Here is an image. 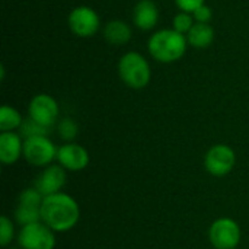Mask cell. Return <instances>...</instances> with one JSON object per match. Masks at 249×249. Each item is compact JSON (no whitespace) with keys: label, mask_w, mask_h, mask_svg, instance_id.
<instances>
[{"label":"cell","mask_w":249,"mask_h":249,"mask_svg":"<svg viewBox=\"0 0 249 249\" xmlns=\"http://www.w3.org/2000/svg\"><path fill=\"white\" fill-rule=\"evenodd\" d=\"M80 219V209L77 201L66 194L57 193L47 196L41 206V222H44L54 232H69Z\"/></svg>","instance_id":"obj_1"},{"label":"cell","mask_w":249,"mask_h":249,"mask_svg":"<svg viewBox=\"0 0 249 249\" xmlns=\"http://www.w3.org/2000/svg\"><path fill=\"white\" fill-rule=\"evenodd\" d=\"M187 36L174 28H163L153 32L147 39V51L150 57L159 63L171 64L184 57L187 53Z\"/></svg>","instance_id":"obj_2"},{"label":"cell","mask_w":249,"mask_h":249,"mask_svg":"<svg viewBox=\"0 0 249 249\" xmlns=\"http://www.w3.org/2000/svg\"><path fill=\"white\" fill-rule=\"evenodd\" d=\"M118 76L131 89H143L150 83L152 69L147 58L139 51H127L118 60Z\"/></svg>","instance_id":"obj_3"},{"label":"cell","mask_w":249,"mask_h":249,"mask_svg":"<svg viewBox=\"0 0 249 249\" xmlns=\"http://www.w3.org/2000/svg\"><path fill=\"white\" fill-rule=\"evenodd\" d=\"M55 232L44 222L22 226L18 233V244L22 249H54Z\"/></svg>","instance_id":"obj_4"},{"label":"cell","mask_w":249,"mask_h":249,"mask_svg":"<svg viewBox=\"0 0 249 249\" xmlns=\"http://www.w3.org/2000/svg\"><path fill=\"white\" fill-rule=\"evenodd\" d=\"M57 150L48 136H35L23 140V158L34 166H48L57 159Z\"/></svg>","instance_id":"obj_5"},{"label":"cell","mask_w":249,"mask_h":249,"mask_svg":"<svg viewBox=\"0 0 249 249\" xmlns=\"http://www.w3.org/2000/svg\"><path fill=\"white\" fill-rule=\"evenodd\" d=\"M70 31L79 38H90L98 34L101 28V18L90 6L74 7L67 18Z\"/></svg>","instance_id":"obj_6"},{"label":"cell","mask_w":249,"mask_h":249,"mask_svg":"<svg viewBox=\"0 0 249 249\" xmlns=\"http://www.w3.org/2000/svg\"><path fill=\"white\" fill-rule=\"evenodd\" d=\"M236 165V153L228 144H214L204 156L206 171L217 178L229 175Z\"/></svg>","instance_id":"obj_7"},{"label":"cell","mask_w":249,"mask_h":249,"mask_svg":"<svg viewBox=\"0 0 249 249\" xmlns=\"http://www.w3.org/2000/svg\"><path fill=\"white\" fill-rule=\"evenodd\" d=\"M210 244L216 249H235L241 242V228L231 217H220L209 229Z\"/></svg>","instance_id":"obj_8"},{"label":"cell","mask_w":249,"mask_h":249,"mask_svg":"<svg viewBox=\"0 0 249 249\" xmlns=\"http://www.w3.org/2000/svg\"><path fill=\"white\" fill-rule=\"evenodd\" d=\"M42 200L44 197L39 194V191L35 187L23 190L18 198V204L15 209V220L20 226L41 222Z\"/></svg>","instance_id":"obj_9"},{"label":"cell","mask_w":249,"mask_h":249,"mask_svg":"<svg viewBox=\"0 0 249 249\" xmlns=\"http://www.w3.org/2000/svg\"><path fill=\"white\" fill-rule=\"evenodd\" d=\"M58 114H60L58 102L55 101V98L47 93L35 95L28 107L29 118L47 128H51L57 123Z\"/></svg>","instance_id":"obj_10"},{"label":"cell","mask_w":249,"mask_h":249,"mask_svg":"<svg viewBox=\"0 0 249 249\" xmlns=\"http://www.w3.org/2000/svg\"><path fill=\"white\" fill-rule=\"evenodd\" d=\"M66 181L67 174L61 165H48L39 172V175L34 181V187L39 191L42 197H47L61 193L63 187L66 185Z\"/></svg>","instance_id":"obj_11"},{"label":"cell","mask_w":249,"mask_h":249,"mask_svg":"<svg viewBox=\"0 0 249 249\" xmlns=\"http://www.w3.org/2000/svg\"><path fill=\"white\" fill-rule=\"evenodd\" d=\"M57 160H58V165H61L66 171L79 172V171H83L89 165L90 158H89L88 150L83 146L71 142L58 147Z\"/></svg>","instance_id":"obj_12"},{"label":"cell","mask_w":249,"mask_h":249,"mask_svg":"<svg viewBox=\"0 0 249 249\" xmlns=\"http://www.w3.org/2000/svg\"><path fill=\"white\" fill-rule=\"evenodd\" d=\"M159 7L153 0H139L133 9V23L140 31H152L159 22Z\"/></svg>","instance_id":"obj_13"},{"label":"cell","mask_w":249,"mask_h":249,"mask_svg":"<svg viewBox=\"0 0 249 249\" xmlns=\"http://www.w3.org/2000/svg\"><path fill=\"white\" fill-rule=\"evenodd\" d=\"M23 156L22 136L15 131H4L0 134V160L4 165L16 163Z\"/></svg>","instance_id":"obj_14"},{"label":"cell","mask_w":249,"mask_h":249,"mask_svg":"<svg viewBox=\"0 0 249 249\" xmlns=\"http://www.w3.org/2000/svg\"><path fill=\"white\" fill-rule=\"evenodd\" d=\"M102 34L105 41L114 47H123L128 44L133 38L131 26L123 19H112L107 22L102 29Z\"/></svg>","instance_id":"obj_15"},{"label":"cell","mask_w":249,"mask_h":249,"mask_svg":"<svg viewBox=\"0 0 249 249\" xmlns=\"http://www.w3.org/2000/svg\"><path fill=\"white\" fill-rule=\"evenodd\" d=\"M214 36H216L214 28L210 23L196 22L194 26L191 28V31L187 34V41H188V45H191L193 48L204 50L213 44Z\"/></svg>","instance_id":"obj_16"},{"label":"cell","mask_w":249,"mask_h":249,"mask_svg":"<svg viewBox=\"0 0 249 249\" xmlns=\"http://www.w3.org/2000/svg\"><path fill=\"white\" fill-rule=\"evenodd\" d=\"M23 118H22V114L10 107V105H3L0 108V130L1 133L4 131H15V130H19L20 125L23 124Z\"/></svg>","instance_id":"obj_17"},{"label":"cell","mask_w":249,"mask_h":249,"mask_svg":"<svg viewBox=\"0 0 249 249\" xmlns=\"http://www.w3.org/2000/svg\"><path fill=\"white\" fill-rule=\"evenodd\" d=\"M51 128H47L38 123H35L34 120H31L29 117L23 121V124L19 128V134L23 139H29V137H35V136H48Z\"/></svg>","instance_id":"obj_18"},{"label":"cell","mask_w":249,"mask_h":249,"mask_svg":"<svg viewBox=\"0 0 249 249\" xmlns=\"http://www.w3.org/2000/svg\"><path fill=\"white\" fill-rule=\"evenodd\" d=\"M194 23H196V20H194L193 13H187V12H178L172 19V28L185 36L191 31Z\"/></svg>","instance_id":"obj_19"},{"label":"cell","mask_w":249,"mask_h":249,"mask_svg":"<svg viewBox=\"0 0 249 249\" xmlns=\"http://www.w3.org/2000/svg\"><path fill=\"white\" fill-rule=\"evenodd\" d=\"M57 130H58L60 137H61L64 142L71 143V142L77 137L79 125H77V123H76L73 118H63V120L58 123Z\"/></svg>","instance_id":"obj_20"},{"label":"cell","mask_w":249,"mask_h":249,"mask_svg":"<svg viewBox=\"0 0 249 249\" xmlns=\"http://www.w3.org/2000/svg\"><path fill=\"white\" fill-rule=\"evenodd\" d=\"M15 238V228L12 220L7 216H1L0 219V245L6 248Z\"/></svg>","instance_id":"obj_21"},{"label":"cell","mask_w":249,"mask_h":249,"mask_svg":"<svg viewBox=\"0 0 249 249\" xmlns=\"http://www.w3.org/2000/svg\"><path fill=\"white\" fill-rule=\"evenodd\" d=\"M174 1L181 12H187V13H194L198 7L206 4V0H174Z\"/></svg>","instance_id":"obj_22"},{"label":"cell","mask_w":249,"mask_h":249,"mask_svg":"<svg viewBox=\"0 0 249 249\" xmlns=\"http://www.w3.org/2000/svg\"><path fill=\"white\" fill-rule=\"evenodd\" d=\"M193 16H194V20H196V22H200V23H210V20H212V18H213V10H212L210 6L203 4L201 7H198V9L193 13Z\"/></svg>","instance_id":"obj_23"}]
</instances>
